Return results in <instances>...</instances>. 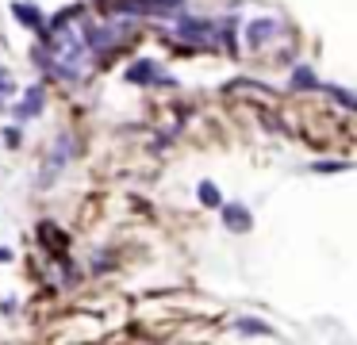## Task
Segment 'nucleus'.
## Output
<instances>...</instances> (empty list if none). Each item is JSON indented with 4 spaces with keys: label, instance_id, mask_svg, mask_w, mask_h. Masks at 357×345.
<instances>
[{
    "label": "nucleus",
    "instance_id": "obj_3",
    "mask_svg": "<svg viewBox=\"0 0 357 345\" xmlns=\"http://www.w3.org/2000/svg\"><path fill=\"white\" fill-rule=\"evenodd\" d=\"M39 107H43V89H31V92H27V100L20 104V115H35Z\"/></svg>",
    "mask_w": 357,
    "mask_h": 345
},
{
    "label": "nucleus",
    "instance_id": "obj_1",
    "mask_svg": "<svg viewBox=\"0 0 357 345\" xmlns=\"http://www.w3.org/2000/svg\"><path fill=\"white\" fill-rule=\"evenodd\" d=\"M223 222H227V230H234V234H246L250 230V211L242 204H227L223 207Z\"/></svg>",
    "mask_w": 357,
    "mask_h": 345
},
{
    "label": "nucleus",
    "instance_id": "obj_9",
    "mask_svg": "<svg viewBox=\"0 0 357 345\" xmlns=\"http://www.w3.org/2000/svg\"><path fill=\"white\" fill-rule=\"evenodd\" d=\"M181 31H185L188 38H204V31H208V23H185Z\"/></svg>",
    "mask_w": 357,
    "mask_h": 345
},
{
    "label": "nucleus",
    "instance_id": "obj_2",
    "mask_svg": "<svg viewBox=\"0 0 357 345\" xmlns=\"http://www.w3.org/2000/svg\"><path fill=\"white\" fill-rule=\"evenodd\" d=\"M273 31H277V23H273V20H254V23L246 27V43H250V46H261V43H269Z\"/></svg>",
    "mask_w": 357,
    "mask_h": 345
},
{
    "label": "nucleus",
    "instance_id": "obj_4",
    "mask_svg": "<svg viewBox=\"0 0 357 345\" xmlns=\"http://www.w3.org/2000/svg\"><path fill=\"white\" fill-rule=\"evenodd\" d=\"M12 12H16L24 23H31V27H39V23H43V20H39V12H35V8H27V4H16Z\"/></svg>",
    "mask_w": 357,
    "mask_h": 345
},
{
    "label": "nucleus",
    "instance_id": "obj_6",
    "mask_svg": "<svg viewBox=\"0 0 357 345\" xmlns=\"http://www.w3.org/2000/svg\"><path fill=\"white\" fill-rule=\"evenodd\" d=\"M238 330L242 334H269V326H265V322H254V319H242Z\"/></svg>",
    "mask_w": 357,
    "mask_h": 345
},
{
    "label": "nucleus",
    "instance_id": "obj_10",
    "mask_svg": "<svg viewBox=\"0 0 357 345\" xmlns=\"http://www.w3.org/2000/svg\"><path fill=\"white\" fill-rule=\"evenodd\" d=\"M89 43H93V46H108V43H112V31H108V27H104V31H93V35H89Z\"/></svg>",
    "mask_w": 357,
    "mask_h": 345
},
{
    "label": "nucleus",
    "instance_id": "obj_7",
    "mask_svg": "<svg viewBox=\"0 0 357 345\" xmlns=\"http://www.w3.org/2000/svg\"><path fill=\"white\" fill-rule=\"evenodd\" d=\"M200 199H204L208 207H215V204H219V192H215V184H200Z\"/></svg>",
    "mask_w": 357,
    "mask_h": 345
},
{
    "label": "nucleus",
    "instance_id": "obj_5",
    "mask_svg": "<svg viewBox=\"0 0 357 345\" xmlns=\"http://www.w3.org/2000/svg\"><path fill=\"white\" fill-rule=\"evenodd\" d=\"M292 84H296V89H315V77H311V69H296V73H292Z\"/></svg>",
    "mask_w": 357,
    "mask_h": 345
},
{
    "label": "nucleus",
    "instance_id": "obj_8",
    "mask_svg": "<svg viewBox=\"0 0 357 345\" xmlns=\"http://www.w3.org/2000/svg\"><path fill=\"white\" fill-rule=\"evenodd\" d=\"M150 77H154V69H150L146 61H142V66H135V69H131V81H150Z\"/></svg>",
    "mask_w": 357,
    "mask_h": 345
}]
</instances>
